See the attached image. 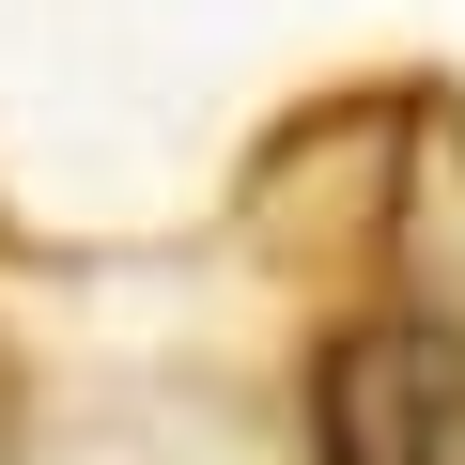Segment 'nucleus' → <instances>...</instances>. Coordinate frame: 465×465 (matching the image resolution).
Wrapping results in <instances>:
<instances>
[{"instance_id": "1", "label": "nucleus", "mask_w": 465, "mask_h": 465, "mask_svg": "<svg viewBox=\"0 0 465 465\" xmlns=\"http://www.w3.org/2000/svg\"><path fill=\"white\" fill-rule=\"evenodd\" d=\"M326 465H450V419H434V357L419 341H357V372L326 403Z\"/></svg>"}]
</instances>
